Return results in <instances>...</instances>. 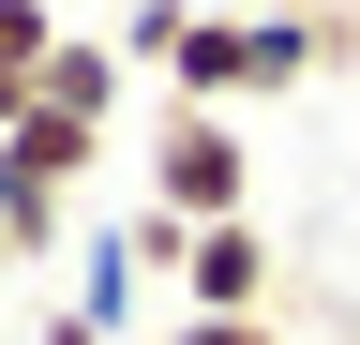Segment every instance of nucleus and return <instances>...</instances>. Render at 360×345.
I'll list each match as a JSON object with an SVG mask.
<instances>
[{"label":"nucleus","mask_w":360,"mask_h":345,"mask_svg":"<svg viewBox=\"0 0 360 345\" xmlns=\"http://www.w3.org/2000/svg\"><path fill=\"white\" fill-rule=\"evenodd\" d=\"M120 60L135 75H165V105H240V91H300V75H330L315 60V15H225V0H135L120 15Z\"/></svg>","instance_id":"1"},{"label":"nucleus","mask_w":360,"mask_h":345,"mask_svg":"<svg viewBox=\"0 0 360 345\" xmlns=\"http://www.w3.org/2000/svg\"><path fill=\"white\" fill-rule=\"evenodd\" d=\"M150 210L165 226H240L255 210V150H240L225 105H165L150 120Z\"/></svg>","instance_id":"2"},{"label":"nucleus","mask_w":360,"mask_h":345,"mask_svg":"<svg viewBox=\"0 0 360 345\" xmlns=\"http://www.w3.org/2000/svg\"><path fill=\"white\" fill-rule=\"evenodd\" d=\"M75 181H90L75 136H45V120L0 136V240H15V271H45V255L75 240Z\"/></svg>","instance_id":"3"},{"label":"nucleus","mask_w":360,"mask_h":345,"mask_svg":"<svg viewBox=\"0 0 360 345\" xmlns=\"http://www.w3.org/2000/svg\"><path fill=\"white\" fill-rule=\"evenodd\" d=\"M165 285H180V315H285V255H270L255 210H240V226H195Z\"/></svg>","instance_id":"4"},{"label":"nucleus","mask_w":360,"mask_h":345,"mask_svg":"<svg viewBox=\"0 0 360 345\" xmlns=\"http://www.w3.org/2000/svg\"><path fill=\"white\" fill-rule=\"evenodd\" d=\"M120 91H135L120 30H60V60H45V91H30V120H45V136H75V150H105V120H120Z\"/></svg>","instance_id":"5"},{"label":"nucleus","mask_w":360,"mask_h":345,"mask_svg":"<svg viewBox=\"0 0 360 345\" xmlns=\"http://www.w3.org/2000/svg\"><path fill=\"white\" fill-rule=\"evenodd\" d=\"M45 60H60V0H0V136L30 120V91H45Z\"/></svg>","instance_id":"6"},{"label":"nucleus","mask_w":360,"mask_h":345,"mask_svg":"<svg viewBox=\"0 0 360 345\" xmlns=\"http://www.w3.org/2000/svg\"><path fill=\"white\" fill-rule=\"evenodd\" d=\"M165 345H300L285 315H165Z\"/></svg>","instance_id":"7"},{"label":"nucleus","mask_w":360,"mask_h":345,"mask_svg":"<svg viewBox=\"0 0 360 345\" xmlns=\"http://www.w3.org/2000/svg\"><path fill=\"white\" fill-rule=\"evenodd\" d=\"M45 345H105V330H90V315H75V300H60V315H45Z\"/></svg>","instance_id":"8"},{"label":"nucleus","mask_w":360,"mask_h":345,"mask_svg":"<svg viewBox=\"0 0 360 345\" xmlns=\"http://www.w3.org/2000/svg\"><path fill=\"white\" fill-rule=\"evenodd\" d=\"M225 15H285V30H300V15H315V0H225Z\"/></svg>","instance_id":"9"},{"label":"nucleus","mask_w":360,"mask_h":345,"mask_svg":"<svg viewBox=\"0 0 360 345\" xmlns=\"http://www.w3.org/2000/svg\"><path fill=\"white\" fill-rule=\"evenodd\" d=\"M0 300H15V240H0Z\"/></svg>","instance_id":"10"}]
</instances>
